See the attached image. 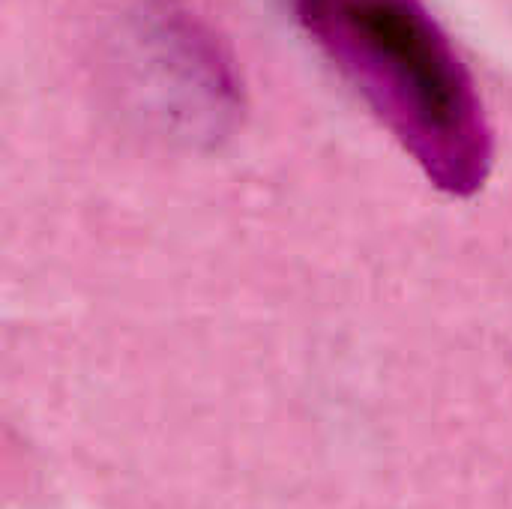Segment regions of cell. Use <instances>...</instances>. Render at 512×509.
I'll list each match as a JSON object with an SVG mask.
<instances>
[{"instance_id":"1","label":"cell","mask_w":512,"mask_h":509,"mask_svg":"<svg viewBox=\"0 0 512 509\" xmlns=\"http://www.w3.org/2000/svg\"><path fill=\"white\" fill-rule=\"evenodd\" d=\"M294 12L435 189L471 198L486 186L492 123L426 0H294Z\"/></svg>"}]
</instances>
